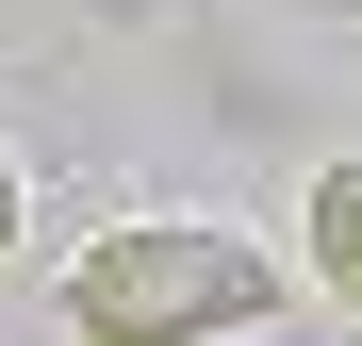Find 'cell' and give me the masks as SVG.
<instances>
[{
	"instance_id": "1",
	"label": "cell",
	"mask_w": 362,
	"mask_h": 346,
	"mask_svg": "<svg viewBox=\"0 0 362 346\" xmlns=\"http://www.w3.org/2000/svg\"><path fill=\"white\" fill-rule=\"evenodd\" d=\"M280 297V248H247L230 214H115L66 264V346H230Z\"/></svg>"
},
{
	"instance_id": "2",
	"label": "cell",
	"mask_w": 362,
	"mask_h": 346,
	"mask_svg": "<svg viewBox=\"0 0 362 346\" xmlns=\"http://www.w3.org/2000/svg\"><path fill=\"white\" fill-rule=\"evenodd\" d=\"M296 231H313V297H329V313H362V149H346V165H313V214H296Z\"/></svg>"
},
{
	"instance_id": "3",
	"label": "cell",
	"mask_w": 362,
	"mask_h": 346,
	"mask_svg": "<svg viewBox=\"0 0 362 346\" xmlns=\"http://www.w3.org/2000/svg\"><path fill=\"white\" fill-rule=\"evenodd\" d=\"M17 231H33V198H17V165H0V264H17Z\"/></svg>"
}]
</instances>
